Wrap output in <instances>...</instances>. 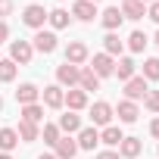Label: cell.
<instances>
[{"label":"cell","mask_w":159,"mask_h":159,"mask_svg":"<svg viewBox=\"0 0 159 159\" xmlns=\"http://www.w3.org/2000/svg\"><path fill=\"white\" fill-rule=\"evenodd\" d=\"M22 22H25L28 28L41 31L44 22H47V10H44V3H28V7L22 10Z\"/></svg>","instance_id":"6da1fadb"},{"label":"cell","mask_w":159,"mask_h":159,"mask_svg":"<svg viewBox=\"0 0 159 159\" xmlns=\"http://www.w3.org/2000/svg\"><path fill=\"white\" fill-rule=\"evenodd\" d=\"M31 56H34V47H31L28 41H13V44H10V59H13L16 66H28Z\"/></svg>","instance_id":"7a4b0ae2"},{"label":"cell","mask_w":159,"mask_h":159,"mask_svg":"<svg viewBox=\"0 0 159 159\" xmlns=\"http://www.w3.org/2000/svg\"><path fill=\"white\" fill-rule=\"evenodd\" d=\"M150 94V88H147V78H140V75H134L131 81H125V100H131V103H137V100H143Z\"/></svg>","instance_id":"3957f363"},{"label":"cell","mask_w":159,"mask_h":159,"mask_svg":"<svg viewBox=\"0 0 159 159\" xmlns=\"http://www.w3.org/2000/svg\"><path fill=\"white\" fill-rule=\"evenodd\" d=\"M78 66H72V62H62V66H56V81H59V88H75L78 84Z\"/></svg>","instance_id":"277c9868"},{"label":"cell","mask_w":159,"mask_h":159,"mask_svg":"<svg viewBox=\"0 0 159 159\" xmlns=\"http://www.w3.org/2000/svg\"><path fill=\"white\" fill-rule=\"evenodd\" d=\"M41 97H44V103H47L50 109H62V106H66V91H62L59 84H47V88L41 91Z\"/></svg>","instance_id":"5b68a950"},{"label":"cell","mask_w":159,"mask_h":159,"mask_svg":"<svg viewBox=\"0 0 159 159\" xmlns=\"http://www.w3.org/2000/svg\"><path fill=\"white\" fill-rule=\"evenodd\" d=\"M112 69H116V59H112L109 53H97V56H94V62H91V72H94L97 78L112 75Z\"/></svg>","instance_id":"8992f818"},{"label":"cell","mask_w":159,"mask_h":159,"mask_svg":"<svg viewBox=\"0 0 159 159\" xmlns=\"http://www.w3.org/2000/svg\"><path fill=\"white\" fill-rule=\"evenodd\" d=\"M112 116H116V112H112V106H109L106 100H97V103L91 106V119H94V125H103V128H106V125L112 122Z\"/></svg>","instance_id":"52a82bcc"},{"label":"cell","mask_w":159,"mask_h":159,"mask_svg":"<svg viewBox=\"0 0 159 159\" xmlns=\"http://www.w3.org/2000/svg\"><path fill=\"white\" fill-rule=\"evenodd\" d=\"M88 44H81V41H72L69 47H66V62H72V66H81V62H88Z\"/></svg>","instance_id":"ba28073f"},{"label":"cell","mask_w":159,"mask_h":159,"mask_svg":"<svg viewBox=\"0 0 159 159\" xmlns=\"http://www.w3.org/2000/svg\"><path fill=\"white\" fill-rule=\"evenodd\" d=\"M72 16H75L78 22H94V16H97V3H91V0H78V3L72 7Z\"/></svg>","instance_id":"9c48e42d"},{"label":"cell","mask_w":159,"mask_h":159,"mask_svg":"<svg viewBox=\"0 0 159 159\" xmlns=\"http://www.w3.org/2000/svg\"><path fill=\"white\" fill-rule=\"evenodd\" d=\"M31 47H34L38 53H53V50H56V34L41 28V31L34 34V44H31Z\"/></svg>","instance_id":"30bf717a"},{"label":"cell","mask_w":159,"mask_h":159,"mask_svg":"<svg viewBox=\"0 0 159 159\" xmlns=\"http://www.w3.org/2000/svg\"><path fill=\"white\" fill-rule=\"evenodd\" d=\"M100 22H103V28H106V31H116V28L125 22V16H122V10H119V7H109V10H103V13H100Z\"/></svg>","instance_id":"8fae6325"},{"label":"cell","mask_w":159,"mask_h":159,"mask_svg":"<svg viewBox=\"0 0 159 159\" xmlns=\"http://www.w3.org/2000/svg\"><path fill=\"white\" fill-rule=\"evenodd\" d=\"M38 97H41V91H38V84H31V81L19 84V91H16V100H19L22 106H31V103H38Z\"/></svg>","instance_id":"7c38bea8"},{"label":"cell","mask_w":159,"mask_h":159,"mask_svg":"<svg viewBox=\"0 0 159 159\" xmlns=\"http://www.w3.org/2000/svg\"><path fill=\"white\" fill-rule=\"evenodd\" d=\"M116 116H119V122H125V125H131V122H137V103H131V100H122L116 109H112Z\"/></svg>","instance_id":"4fadbf2b"},{"label":"cell","mask_w":159,"mask_h":159,"mask_svg":"<svg viewBox=\"0 0 159 159\" xmlns=\"http://www.w3.org/2000/svg\"><path fill=\"white\" fill-rule=\"evenodd\" d=\"M140 150H143L140 137H122V143H119V156H125V159H137Z\"/></svg>","instance_id":"5bb4252c"},{"label":"cell","mask_w":159,"mask_h":159,"mask_svg":"<svg viewBox=\"0 0 159 159\" xmlns=\"http://www.w3.org/2000/svg\"><path fill=\"white\" fill-rule=\"evenodd\" d=\"M66 106H69L72 112H81V109L88 106V94H84L81 88H78V91H75V88H69V91H66Z\"/></svg>","instance_id":"9a60e30c"},{"label":"cell","mask_w":159,"mask_h":159,"mask_svg":"<svg viewBox=\"0 0 159 159\" xmlns=\"http://www.w3.org/2000/svg\"><path fill=\"white\" fill-rule=\"evenodd\" d=\"M75 143H78V150H94V147L100 143V131H97V128H81Z\"/></svg>","instance_id":"2e32d148"},{"label":"cell","mask_w":159,"mask_h":159,"mask_svg":"<svg viewBox=\"0 0 159 159\" xmlns=\"http://www.w3.org/2000/svg\"><path fill=\"white\" fill-rule=\"evenodd\" d=\"M122 16L125 19H143L147 16V3L143 0H125L122 3Z\"/></svg>","instance_id":"e0dca14e"},{"label":"cell","mask_w":159,"mask_h":159,"mask_svg":"<svg viewBox=\"0 0 159 159\" xmlns=\"http://www.w3.org/2000/svg\"><path fill=\"white\" fill-rule=\"evenodd\" d=\"M75 153H78V143L72 140V137H59L56 140V159H75Z\"/></svg>","instance_id":"ac0fdd59"},{"label":"cell","mask_w":159,"mask_h":159,"mask_svg":"<svg viewBox=\"0 0 159 159\" xmlns=\"http://www.w3.org/2000/svg\"><path fill=\"white\" fill-rule=\"evenodd\" d=\"M59 131H66V134H75V131H81V116L78 112H66V116H59Z\"/></svg>","instance_id":"d6986e66"},{"label":"cell","mask_w":159,"mask_h":159,"mask_svg":"<svg viewBox=\"0 0 159 159\" xmlns=\"http://www.w3.org/2000/svg\"><path fill=\"white\" fill-rule=\"evenodd\" d=\"M134 72H137V66H134V59H128V56H122V59L116 62V69H112V75H119L122 81H131Z\"/></svg>","instance_id":"ffe728a7"},{"label":"cell","mask_w":159,"mask_h":159,"mask_svg":"<svg viewBox=\"0 0 159 159\" xmlns=\"http://www.w3.org/2000/svg\"><path fill=\"white\" fill-rule=\"evenodd\" d=\"M78 84H81L84 94H91V91H100V78L91 69H81V72H78Z\"/></svg>","instance_id":"44dd1931"},{"label":"cell","mask_w":159,"mask_h":159,"mask_svg":"<svg viewBox=\"0 0 159 159\" xmlns=\"http://www.w3.org/2000/svg\"><path fill=\"white\" fill-rule=\"evenodd\" d=\"M122 128H116V125H106L103 131H100V143H106V147H119L122 143Z\"/></svg>","instance_id":"7402d4cb"},{"label":"cell","mask_w":159,"mask_h":159,"mask_svg":"<svg viewBox=\"0 0 159 159\" xmlns=\"http://www.w3.org/2000/svg\"><path fill=\"white\" fill-rule=\"evenodd\" d=\"M125 50V44H122V38L116 34V31H109L106 38H103V53H109V56H119Z\"/></svg>","instance_id":"603a6c76"},{"label":"cell","mask_w":159,"mask_h":159,"mask_svg":"<svg viewBox=\"0 0 159 159\" xmlns=\"http://www.w3.org/2000/svg\"><path fill=\"white\" fill-rule=\"evenodd\" d=\"M19 140L22 143H31V140H38L41 137V131H38V125H31V122H19Z\"/></svg>","instance_id":"cb8c5ba5"},{"label":"cell","mask_w":159,"mask_h":159,"mask_svg":"<svg viewBox=\"0 0 159 159\" xmlns=\"http://www.w3.org/2000/svg\"><path fill=\"white\" fill-rule=\"evenodd\" d=\"M16 143H19V134H16V128H0V150H3V153H10Z\"/></svg>","instance_id":"d4e9b609"},{"label":"cell","mask_w":159,"mask_h":159,"mask_svg":"<svg viewBox=\"0 0 159 159\" xmlns=\"http://www.w3.org/2000/svg\"><path fill=\"white\" fill-rule=\"evenodd\" d=\"M47 22L59 31V28H69V22H72V16L66 13V10H53V13H47Z\"/></svg>","instance_id":"484cf974"},{"label":"cell","mask_w":159,"mask_h":159,"mask_svg":"<svg viewBox=\"0 0 159 159\" xmlns=\"http://www.w3.org/2000/svg\"><path fill=\"white\" fill-rule=\"evenodd\" d=\"M41 119H44V106H41V103L22 106V122H31V125H38Z\"/></svg>","instance_id":"4316f807"},{"label":"cell","mask_w":159,"mask_h":159,"mask_svg":"<svg viewBox=\"0 0 159 159\" xmlns=\"http://www.w3.org/2000/svg\"><path fill=\"white\" fill-rule=\"evenodd\" d=\"M140 78H147V81H159V59L156 56H150L147 62H143V75Z\"/></svg>","instance_id":"83f0119b"},{"label":"cell","mask_w":159,"mask_h":159,"mask_svg":"<svg viewBox=\"0 0 159 159\" xmlns=\"http://www.w3.org/2000/svg\"><path fill=\"white\" fill-rule=\"evenodd\" d=\"M150 44V38L143 34V31H131V38H128V50H134V53H140L143 47Z\"/></svg>","instance_id":"f1b7e54d"},{"label":"cell","mask_w":159,"mask_h":159,"mask_svg":"<svg viewBox=\"0 0 159 159\" xmlns=\"http://www.w3.org/2000/svg\"><path fill=\"white\" fill-rule=\"evenodd\" d=\"M16 78V62L13 59H0V81H13Z\"/></svg>","instance_id":"f546056e"},{"label":"cell","mask_w":159,"mask_h":159,"mask_svg":"<svg viewBox=\"0 0 159 159\" xmlns=\"http://www.w3.org/2000/svg\"><path fill=\"white\" fill-rule=\"evenodd\" d=\"M62 137V131H59V125H44V143H50V147H56V140Z\"/></svg>","instance_id":"4dcf8cb0"},{"label":"cell","mask_w":159,"mask_h":159,"mask_svg":"<svg viewBox=\"0 0 159 159\" xmlns=\"http://www.w3.org/2000/svg\"><path fill=\"white\" fill-rule=\"evenodd\" d=\"M143 106H147L150 112H159V91H150V94L143 97Z\"/></svg>","instance_id":"1f68e13d"},{"label":"cell","mask_w":159,"mask_h":159,"mask_svg":"<svg viewBox=\"0 0 159 159\" xmlns=\"http://www.w3.org/2000/svg\"><path fill=\"white\" fill-rule=\"evenodd\" d=\"M7 16H13V0H0V22Z\"/></svg>","instance_id":"d6a6232c"},{"label":"cell","mask_w":159,"mask_h":159,"mask_svg":"<svg viewBox=\"0 0 159 159\" xmlns=\"http://www.w3.org/2000/svg\"><path fill=\"white\" fill-rule=\"evenodd\" d=\"M147 16H150V19H153V22L159 25V0H156V3H150V7H147Z\"/></svg>","instance_id":"836d02e7"},{"label":"cell","mask_w":159,"mask_h":159,"mask_svg":"<svg viewBox=\"0 0 159 159\" xmlns=\"http://www.w3.org/2000/svg\"><path fill=\"white\" fill-rule=\"evenodd\" d=\"M97 159H119V153L116 150H103V153H97Z\"/></svg>","instance_id":"e575fe53"},{"label":"cell","mask_w":159,"mask_h":159,"mask_svg":"<svg viewBox=\"0 0 159 159\" xmlns=\"http://www.w3.org/2000/svg\"><path fill=\"white\" fill-rule=\"evenodd\" d=\"M150 134H153V137H156V140H159V116H156V119H153V122H150Z\"/></svg>","instance_id":"d590c367"},{"label":"cell","mask_w":159,"mask_h":159,"mask_svg":"<svg viewBox=\"0 0 159 159\" xmlns=\"http://www.w3.org/2000/svg\"><path fill=\"white\" fill-rule=\"evenodd\" d=\"M7 38H10V28H7V22H0V44H3Z\"/></svg>","instance_id":"8d00e7d4"},{"label":"cell","mask_w":159,"mask_h":159,"mask_svg":"<svg viewBox=\"0 0 159 159\" xmlns=\"http://www.w3.org/2000/svg\"><path fill=\"white\" fill-rule=\"evenodd\" d=\"M38 159H56V156H53V153H41Z\"/></svg>","instance_id":"74e56055"},{"label":"cell","mask_w":159,"mask_h":159,"mask_svg":"<svg viewBox=\"0 0 159 159\" xmlns=\"http://www.w3.org/2000/svg\"><path fill=\"white\" fill-rule=\"evenodd\" d=\"M0 159H13V156H10V153H0Z\"/></svg>","instance_id":"f35d334b"},{"label":"cell","mask_w":159,"mask_h":159,"mask_svg":"<svg viewBox=\"0 0 159 159\" xmlns=\"http://www.w3.org/2000/svg\"><path fill=\"white\" fill-rule=\"evenodd\" d=\"M0 112H3V97H0Z\"/></svg>","instance_id":"ab89813d"},{"label":"cell","mask_w":159,"mask_h":159,"mask_svg":"<svg viewBox=\"0 0 159 159\" xmlns=\"http://www.w3.org/2000/svg\"><path fill=\"white\" fill-rule=\"evenodd\" d=\"M143 3H147V7H150V3H156V0H143Z\"/></svg>","instance_id":"60d3db41"},{"label":"cell","mask_w":159,"mask_h":159,"mask_svg":"<svg viewBox=\"0 0 159 159\" xmlns=\"http://www.w3.org/2000/svg\"><path fill=\"white\" fill-rule=\"evenodd\" d=\"M156 47H159V31H156Z\"/></svg>","instance_id":"b9f144b4"},{"label":"cell","mask_w":159,"mask_h":159,"mask_svg":"<svg viewBox=\"0 0 159 159\" xmlns=\"http://www.w3.org/2000/svg\"><path fill=\"white\" fill-rule=\"evenodd\" d=\"M91 3H100V0H91Z\"/></svg>","instance_id":"7bdbcfd3"},{"label":"cell","mask_w":159,"mask_h":159,"mask_svg":"<svg viewBox=\"0 0 159 159\" xmlns=\"http://www.w3.org/2000/svg\"><path fill=\"white\" fill-rule=\"evenodd\" d=\"M122 3H125V0H122Z\"/></svg>","instance_id":"ee69618b"}]
</instances>
